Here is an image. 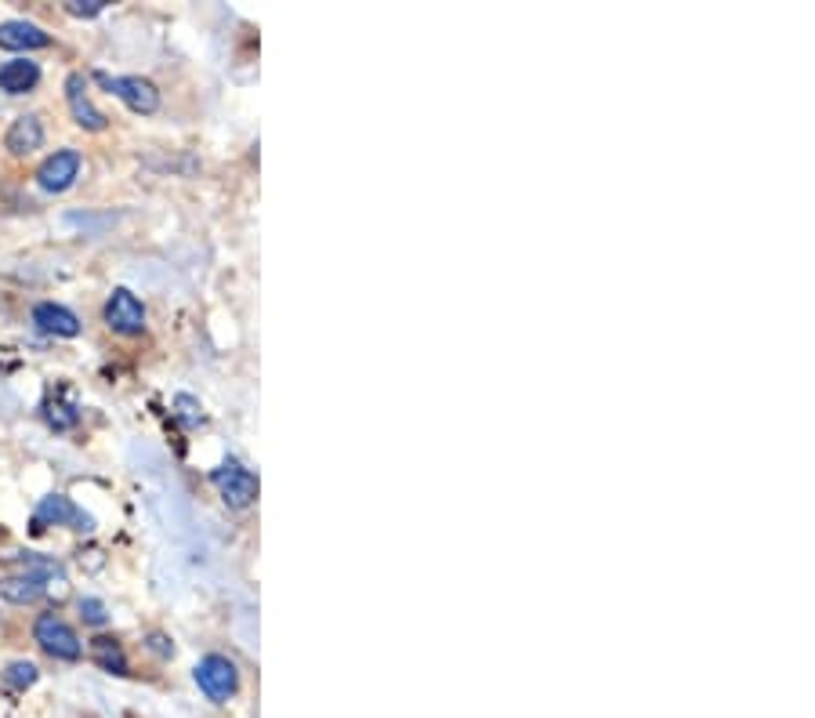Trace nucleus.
<instances>
[{
  "instance_id": "obj_7",
  "label": "nucleus",
  "mask_w": 815,
  "mask_h": 718,
  "mask_svg": "<svg viewBox=\"0 0 815 718\" xmlns=\"http://www.w3.org/2000/svg\"><path fill=\"white\" fill-rule=\"evenodd\" d=\"M76 178H81V153L59 149L41 164V171H36V186H41L44 192H65Z\"/></svg>"
},
{
  "instance_id": "obj_16",
  "label": "nucleus",
  "mask_w": 815,
  "mask_h": 718,
  "mask_svg": "<svg viewBox=\"0 0 815 718\" xmlns=\"http://www.w3.org/2000/svg\"><path fill=\"white\" fill-rule=\"evenodd\" d=\"M44 417H48V425L55 428V433H70V428L81 422V410L73 407V403H48L44 407Z\"/></svg>"
},
{
  "instance_id": "obj_6",
  "label": "nucleus",
  "mask_w": 815,
  "mask_h": 718,
  "mask_svg": "<svg viewBox=\"0 0 815 718\" xmlns=\"http://www.w3.org/2000/svg\"><path fill=\"white\" fill-rule=\"evenodd\" d=\"M105 323H109V331L124 334V337H135L146 331V305L138 302V294H130L127 287H116L109 294V302L102 309Z\"/></svg>"
},
{
  "instance_id": "obj_20",
  "label": "nucleus",
  "mask_w": 815,
  "mask_h": 718,
  "mask_svg": "<svg viewBox=\"0 0 815 718\" xmlns=\"http://www.w3.org/2000/svg\"><path fill=\"white\" fill-rule=\"evenodd\" d=\"M175 407H178V417H181V422H186L189 428L203 422V414H200V403H196L192 396H178V399H175Z\"/></svg>"
},
{
  "instance_id": "obj_4",
  "label": "nucleus",
  "mask_w": 815,
  "mask_h": 718,
  "mask_svg": "<svg viewBox=\"0 0 815 718\" xmlns=\"http://www.w3.org/2000/svg\"><path fill=\"white\" fill-rule=\"evenodd\" d=\"M33 635H36V643H41V649L48 653V657H55V660H81L84 643L76 638V632L59 617V613H44V617L36 621Z\"/></svg>"
},
{
  "instance_id": "obj_10",
  "label": "nucleus",
  "mask_w": 815,
  "mask_h": 718,
  "mask_svg": "<svg viewBox=\"0 0 815 718\" xmlns=\"http://www.w3.org/2000/svg\"><path fill=\"white\" fill-rule=\"evenodd\" d=\"M48 44H51V33H44L36 22H25V19L0 22V48L4 51H41Z\"/></svg>"
},
{
  "instance_id": "obj_19",
  "label": "nucleus",
  "mask_w": 815,
  "mask_h": 718,
  "mask_svg": "<svg viewBox=\"0 0 815 718\" xmlns=\"http://www.w3.org/2000/svg\"><path fill=\"white\" fill-rule=\"evenodd\" d=\"M98 11H105V0H65V15L73 19H95Z\"/></svg>"
},
{
  "instance_id": "obj_2",
  "label": "nucleus",
  "mask_w": 815,
  "mask_h": 718,
  "mask_svg": "<svg viewBox=\"0 0 815 718\" xmlns=\"http://www.w3.org/2000/svg\"><path fill=\"white\" fill-rule=\"evenodd\" d=\"M95 81H98L105 91H109V95L121 98L130 113L149 116V113L160 110V91H156V84L142 81V76H109V73H102V70H98V73H95Z\"/></svg>"
},
{
  "instance_id": "obj_18",
  "label": "nucleus",
  "mask_w": 815,
  "mask_h": 718,
  "mask_svg": "<svg viewBox=\"0 0 815 718\" xmlns=\"http://www.w3.org/2000/svg\"><path fill=\"white\" fill-rule=\"evenodd\" d=\"M81 617L91 628H102L105 621H109V613H105V603L102 599H81Z\"/></svg>"
},
{
  "instance_id": "obj_13",
  "label": "nucleus",
  "mask_w": 815,
  "mask_h": 718,
  "mask_svg": "<svg viewBox=\"0 0 815 718\" xmlns=\"http://www.w3.org/2000/svg\"><path fill=\"white\" fill-rule=\"evenodd\" d=\"M48 595V584L30 577V573H11V577H0V599L15 606H33Z\"/></svg>"
},
{
  "instance_id": "obj_1",
  "label": "nucleus",
  "mask_w": 815,
  "mask_h": 718,
  "mask_svg": "<svg viewBox=\"0 0 815 718\" xmlns=\"http://www.w3.org/2000/svg\"><path fill=\"white\" fill-rule=\"evenodd\" d=\"M210 482L221 493V501L229 508H251L258 501V476L247 465H240L236 457L221 461L215 472H210Z\"/></svg>"
},
{
  "instance_id": "obj_14",
  "label": "nucleus",
  "mask_w": 815,
  "mask_h": 718,
  "mask_svg": "<svg viewBox=\"0 0 815 718\" xmlns=\"http://www.w3.org/2000/svg\"><path fill=\"white\" fill-rule=\"evenodd\" d=\"M19 566H22V573H30V577H36V581H44V584H65V570L55 563V559H48V555H36V552H22L19 555Z\"/></svg>"
},
{
  "instance_id": "obj_12",
  "label": "nucleus",
  "mask_w": 815,
  "mask_h": 718,
  "mask_svg": "<svg viewBox=\"0 0 815 718\" xmlns=\"http://www.w3.org/2000/svg\"><path fill=\"white\" fill-rule=\"evenodd\" d=\"M41 84V65L30 59H11L0 65V91L4 95H25Z\"/></svg>"
},
{
  "instance_id": "obj_11",
  "label": "nucleus",
  "mask_w": 815,
  "mask_h": 718,
  "mask_svg": "<svg viewBox=\"0 0 815 718\" xmlns=\"http://www.w3.org/2000/svg\"><path fill=\"white\" fill-rule=\"evenodd\" d=\"M33 323H36V331L55 334V337H76V334H81V320H76V312H70L65 305H55V302L36 305L33 309Z\"/></svg>"
},
{
  "instance_id": "obj_15",
  "label": "nucleus",
  "mask_w": 815,
  "mask_h": 718,
  "mask_svg": "<svg viewBox=\"0 0 815 718\" xmlns=\"http://www.w3.org/2000/svg\"><path fill=\"white\" fill-rule=\"evenodd\" d=\"M91 649H95V664L102 672H109V675H127V657H124V649H121V643H116V638H95V643H91Z\"/></svg>"
},
{
  "instance_id": "obj_5",
  "label": "nucleus",
  "mask_w": 815,
  "mask_h": 718,
  "mask_svg": "<svg viewBox=\"0 0 815 718\" xmlns=\"http://www.w3.org/2000/svg\"><path fill=\"white\" fill-rule=\"evenodd\" d=\"M48 527H70V530L91 533L95 530V519H91L84 508H76L65 493H51V498H44L33 512V530H48Z\"/></svg>"
},
{
  "instance_id": "obj_9",
  "label": "nucleus",
  "mask_w": 815,
  "mask_h": 718,
  "mask_svg": "<svg viewBox=\"0 0 815 718\" xmlns=\"http://www.w3.org/2000/svg\"><path fill=\"white\" fill-rule=\"evenodd\" d=\"M4 146L11 156H30L44 146V124L36 113H25V116H15L4 135Z\"/></svg>"
},
{
  "instance_id": "obj_17",
  "label": "nucleus",
  "mask_w": 815,
  "mask_h": 718,
  "mask_svg": "<svg viewBox=\"0 0 815 718\" xmlns=\"http://www.w3.org/2000/svg\"><path fill=\"white\" fill-rule=\"evenodd\" d=\"M4 678H8L11 689H19V694H22V689H30L36 678H41V672H36V664H30V660H11Z\"/></svg>"
},
{
  "instance_id": "obj_3",
  "label": "nucleus",
  "mask_w": 815,
  "mask_h": 718,
  "mask_svg": "<svg viewBox=\"0 0 815 718\" xmlns=\"http://www.w3.org/2000/svg\"><path fill=\"white\" fill-rule=\"evenodd\" d=\"M196 686L203 689L207 700L226 704L229 697H236V689H240V672H236V664L229 657L210 653V657L196 664Z\"/></svg>"
},
{
  "instance_id": "obj_8",
  "label": "nucleus",
  "mask_w": 815,
  "mask_h": 718,
  "mask_svg": "<svg viewBox=\"0 0 815 718\" xmlns=\"http://www.w3.org/2000/svg\"><path fill=\"white\" fill-rule=\"evenodd\" d=\"M65 102H70L73 121L81 124L84 131H102L105 127V113L95 106V102H91L84 73H70V81H65Z\"/></svg>"
}]
</instances>
